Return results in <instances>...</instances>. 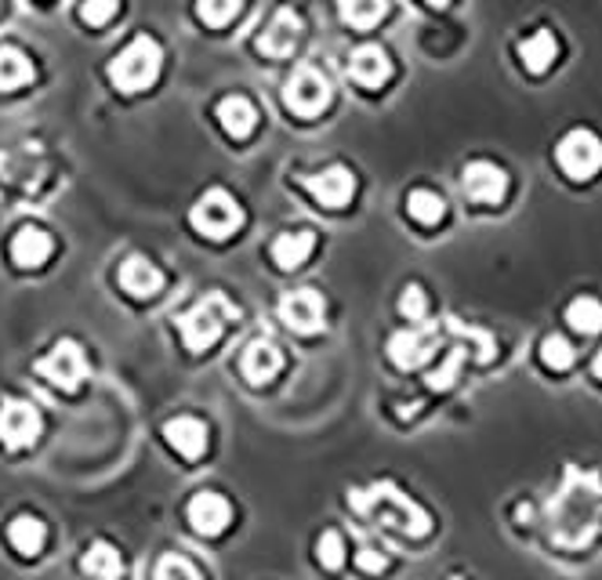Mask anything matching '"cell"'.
<instances>
[{"instance_id": "cell-1", "label": "cell", "mask_w": 602, "mask_h": 580, "mask_svg": "<svg viewBox=\"0 0 602 580\" xmlns=\"http://www.w3.org/2000/svg\"><path fill=\"white\" fill-rule=\"evenodd\" d=\"M229 319H240V309H236L222 291H211V294H204V302H200L196 309H189L185 316L174 319V323H179L182 345L189 352H204L222 338Z\"/></svg>"}, {"instance_id": "cell-2", "label": "cell", "mask_w": 602, "mask_h": 580, "mask_svg": "<svg viewBox=\"0 0 602 580\" xmlns=\"http://www.w3.org/2000/svg\"><path fill=\"white\" fill-rule=\"evenodd\" d=\"M160 66H163L160 44L152 41V37H135L110 62V80H113L116 91L135 94V91H146L152 80L160 77Z\"/></svg>"}, {"instance_id": "cell-3", "label": "cell", "mask_w": 602, "mask_h": 580, "mask_svg": "<svg viewBox=\"0 0 602 580\" xmlns=\"http://www.w3.org/2000/svg\"><path fill=\"white\" fill-rule=\"evenodd\" d=\"M556 163L566 179L573 182H588L602 171V138L592 127H573L566 132L556 146Z\"/></svg>"}, {"instance_id": "cell-4", "label": "cell", "mask_w": 602, "mask_h": 580, "mask_svg": "<svg viewBox=\"0 0 602 580\" xmlns=\"http://www.w3.org/2000/svg\"><path fill=\"white\" fill-rule=\"evenodd\" d=\"M189 221L207 240H226V236H232L243 225V211L226 189H207L193 204V211H189Z\"/></svg>"}, {"instance_id": "cell-5", "label": "cell", "mask_w": 602, "mask_h": 580, "mask_svg": "<svg viewBox=\"0 0 602 580\" xmlns=\"http://www.w3.org/2000/svg\"><path fill=\"white\" fill-rule=\"evenodd\" d=\"M37 374L47 377L52 385H58L63 393H73V388L91 374L88 356H84V345H80V341H73V338H63V341H58V345L37 363Z\"/></svg>"}, {"instance_id": "cell-6", "label": "cell", "mask_w": 602, "mask_h": 580, "mask_svg": "<svg viewBox=\"0 0 602 580\" xmlns=\"http://www.w3.org/2000/svg\"><path fill=\"white\" fill-rule=\"evenodd\" d=\"M283 102H287L291 113L298 116H316L327 110L330 102V84L323 73H316L313 66H298L287 77V88H283Z\"/></svg>"}, {"instance_id": "cell-7", "label": "cell", "mask_w": 602, "mask_h": 580, "mask_svg": "<svg viewBox=\"0 0 602 580\" xmlns=\"http://www.w3.org/2000/svg\"><path fill=\"white\" fill-rule=\"evenodd\" d=\"M41 429H44V421H41V410L33 407V402H26V399L0 402V443H4L8 450L33 446Z\"/></svg>"}, {"instance_id": "cell-8", "label": "cell", "mask_w": 602, "mask_h": 580, "mask_svg": "<svg viewBox=\"0 0 602 580\" xmlns=\"http://www.w3.org/2000/svg\"><path fill=\"white\" fill-rule=\"evenodd\" d=\"M462 189L472 204L493 207V204H501L504 193H509V174H504L501 163H493V160H472L462 171Z\"/></svg>"}, {"instance_id": "cell-9", "label": "cell", "mask_w": 602, "mask_h": 580, "mask_svg": "<svg viewBox=\"0 0 602 580\" xmlns=\"http://www.w3.org/2000/svg\"><path fill=\"white\" fill-rule=\"evenodd\" d=\"M323 316H327V302L323 294L313 287L291 291L280 298V319L291 330H298V334H316V330L323 327Z\"/></svg>"}, {"instance_id": "cell-10", "label": "cell", "mask_w": 602, "mask_h": 580, "mask_svg": "<svg viewBox=\"0 0 602 580\" xmlns=\"http://www.w3.org/2000/svg\"><path fill=\"white\" fill-rule=\"evenodd\" d=\"M515 55H519V66H523L530 77H545L548 69L559 62L563 44H559V37H556V33H552L548 26H537L534 33L519 37Z\"/></svg>"}, {"instance_id": "cell-11", "label": "cell", "mask_w": 602, "mask_h": 580, "mask_svg": "<svg viewBox=\"0 0 602 580\" xmlns=\"http://www.w3.org/2000/svg\"><path fill=\"white\" fill-rule=\"evenodd\" d=\"M302 185L309 189L316 196V204H323V207H345L352 193H356V179H352V171L341 168V163L309 174V179H302Z\"/></svg>"}, {"instance_id": "cell-12", "label": "cell", "mask_w": 602, "mask_h": 580, "mask_svg": "<svg viewBox=\"0 0 602 580\" xmlns=\"http://www.w3.org/2000/svg\"><path fill=\"white\" fill-rule=\"evenodd\" d=\"M229 519H232V508L226 497L215 490H200L193 501H189V523H193L196 534L218 537L222 530L229 526Z\"/></svg>"}, {"instance_id": "cell-13", "label": "cell", "mask_w": 602, "mask_h": 580, "mask_svg": "<svg viewBox=\"0 0 602 580\" xmlns=\"http://www.w3.org/2000/svg\"><path fill=\"white\" fill-rule=\"evenodd\" d=\"M349 77L356 80L360 88L377 91L388 77H393V58H388L385 47L363 44V47H356V52L349 55Z\"/></svg>"}, {"instance_id": "cell-14", "label": "cell", "mask_w": 602, "mask_h": 580, "mask_svg": "<svg viewBox=\"0 0 602 580\" xmlns=\"http://www.w3.org/2000/svg\"><path fill=\"white\" fill-rule=\"evenodd\" d=\"M280 371H283V352H280L276 341L254 338L251 345L243 349V356H240V374H243L251 385H269Z\"/></svg>"}, {"instance_id": "cell-15", "label": "cell", "mask_w": 602, "mask_h": 580, "mask_svg": "<svg viewBox=\"0 0 602 580\" xmlns=\"http://www.w3.org/2000/svg\"><path fill=\"white\" fill-rule=\"evenodd\" d=\"M298 41H302V15L298 11H291V8H280L273 15V22L265 26L258 47H262L269 58H287Z\"/></svg>"}, {"instance_id": "cell-16", "label": "cell", "mask_w": 602, "mask_h": 580, "mask_svg": "<svg viewBox=\"0 0 602 580\" xmlns=\"http://www.w3.org/2000/svg\"><path fill=\"white\" fill-rule=\"evenodd\" d=\"M163 440L171 443L174 454L196 460L207 454V424L200 418H171L163 424Z\"/></svg>"}, {"instance_id": "cell-17", "label": "cell", "mask_w": 602, "mask_h": 580, "mask_svg": "<svg viewBox=\"0 0 602 580\" xmlns=\"http://www.w3.org/2000/svg\"><path fill=\"white\" fill-rule=\"evenodd\" d=\"M116 280H121V287L132 294V298H152V294L163 287V272L141 254L127 258L121 272H116Z\"/></svg>"}, {"instance_id": "cell-18", "label": "cell", "mask_w": 602, "mask_h": 580, "mask_svg": "<svg viewBox=\"0 0 602 580\" xmlns=\"http://www.w3.org/2000/svg\"><path fill=\"white\" fill-rule=\"evenodd\" d=\"M388 356L399 366V371H414L424 360L432 356V334H424V330H399V334L388 338Z\"/></svg>"}, {"instance_id": "cell-19", "label": "cell", "mask_w": 602, "mask_h": 580, "mask_svg": "<svg viewBox=\"0 0 602 580\" xmlns=\"http://www.w3.org/2000/svg\"><path fill=\"white\" fill-rule=\"evenodd\" d=\"M52 247H55L52 236L44 229H37V225H22L15 232V240H11V258H15V265H22V269H37L52 258Z\"/></svg>"}, {"instance_id": "cell-20", "label": "cell", "mask_w": 602, "mask_h": 580, "mask_svg": "<svg viewBox=\"0 0 602 580\" xmlns=\"http://www.w3.org/2000/svg\"><path fill=\"white\" fill-rule=\"evenodd\" d=\"M313 247H316V232L313 229H294V232H280L276 240H273V262L280 269H298L309 262V254H313Z\"/></svg>"}, {"instance_id": "cell-21", "label": "cell", "mask_w": 602, "mask_h": 580, "mask_svg": "<svg viewBox=\"0 0 602 580\" xmlns=\"http://www.w3.org/2000/svg\"><path fill=\"white\" fill-rule=\"evenodd\" d=\"M218 124L226 127L229 138H247L258 124V110L243 94H229V99L218 102Z\"/></svg>"}, {"instance_id": "cell-22", "label": "cell", "mask_w": 602, "mask_h": 580, "mask_svg": "<svg viewBox=\"0 0 602 580\" xmlns=\"http://www.w3.org/2000/svg\"><path fill=\"white\" fill-rule=\"evenodd\" d=\"M88 577H99V580H116L124 573V559L121 551L113 548L110 541H94L91 548L84 551V559H80Z\"/></svg>"}, {"instance_id": "cell-23", "label": "cell", "mask_w": 602, "mask_h": 580, "mask_svg": "<svg viewBox=\"0 0 602 580\" xmlns=\"http://www.w3.org/2000/svg\"><path fill=\"white\" fill-rule=\"evenodd\" d=\"M388 0H338V15L352 30H371L385 19Z\"/></svg>"}, {"instance_id": "cell-24", "label": "cell", "mask_w": 602, "mask_h": 580, "mask_svg": "<svg viewBox=\"0 0 602 580\" xmlns=\"http://www.w3.org/2000/svg\"><path fill=\"white\" fill-rule=\"evenodd\" d=\"M44 523L33 515H15L8 523V541L19 555H37L44 548Z\"/></svg>"}, {"instance_id": "cell-25", "label": "cell", "mask_w": 602, "mask_h": 580, "mask_svg": "<svg viewBox=\"0 0 602 580\" xmlns=\"http://www.w3.org/2000/svg\"><path fill=\"white\" fill-rule=\"evenodd\" d=\"M566 323H570L577 334H599L602 330V302L592 298V294H581V298L570 302V309H566Z\"/></svg>"}, {"instance_id": "cell-26", "label": "cell", "mask_w": 602, "mask_h": 580, "mask_svg": "<svg viewBox=\"0 0 602 580\" xmlns=\"http://www.w3.org/2000/svg\"><path fill=\"white\" fill-rule=\"evenodd\" d=\"M33 80V62L19 47H0V91H15Z\"/></svg>"}, {"instance_id": "cell-27", "label": "cell", "mask_w": 602, "mask_h": 580, "mask_svg": "<svg viewBox=\"0 0 602 580\" xmlns=\"http://www.w3.org/2000/svg\"><path fill=\"white\" fill-rule=\"evenodd\" d=\"M407 215L421 225H435V221H443L446 204L440 193H432V189H414V193L407 196Z\"/></svg>"}, {"instance_id": "cell-28", "label": "cell", "mask_w": 602, "mask_h": 580, "mask_svg": "<svg viewBox=\"0 0 602 580\" xmlns=\"http://www.w3.org/2000/svg\"><path fill=\"white\" fill-rule=\"evenodd\" d=\"M573 356H577V352H573V345L563 334H548L545 341H541V363H545L548 371H556V374L570 371Z\"/></svg>"}, {"instance_id": "cell-29", "label": "cell", "mask_w": 602, "mask_h": 580, "mask_svg": "<svg viewBox=\"0 0 602 580\" xmlns=\"http://www.w3.org/2000/svg\"><path fill=\"white\" fill-rule=\"evenodd\" d=\"M240 11V0H196V15L207 22V26H226Z\"/></svg>"}, {"instance_id": "cell-30", "label": "cell", "mask_w": 602, "mask_h": 580, "mask_svg": "<svg viewBox=\"0 0 602 580\" xmlns=\"http://www.w3.org/2000/svg\"><path fill=\"white\" fill-rule=\"evenodd\" d=\"M152 580H200V570L185 559V555H163L157 562Z\"/></svg>"}, {"instance_id": "cell-31", "label": "cell", "mask_w": 602, "mask_h": 580, "mask_svg": "<svg viewBox=\"0 0 602 580\" xmlns=\"http://www.w3.org/2000/svg\"><path fill=\"white\" fill-rule=\"evenodd\" d=\"M316 555H320V566H327V570H338L345 562V541H341L338 530H327L320 544H316Z\"/></svg>"}, {"instance_id": "cell-32", "label": "cell", "mask_w": 602, "mask_h": 580, "mask_svg": "<svg viewBox=\"0 0 602 580\" xmlns=\"http://www.w3.org/2000/svg\"><path fill=\"white\" fill-rule=\"evenodd\" d=\"M399 312H404L410 323L429 316V298H424V291L418 283H410V287H404V294H399Z\"/></svg>"}, {"instance_id": "cell-33", "label": "cell", "mask_w": 602, "mask_h": 580, "mask_svg": "<svg viewBox=\"0 0 602 580\" xmlns=\"http://www.w3.org/2000/svg\"><path fill=\"white\" fill-rule=\"evenodd\" d=\"M116 8H121V0H84L80 4V19L91 22V26H105L116 15Z\"/></svg>"}, {"instance_id": "cell-34", "label": "cell", "mask_w": 602, "mask_h": 580, "mask_svg": "<svg viewBox=\"0 0 602 580\" xmlns=\"http://www.w3.org/2000/svg\"><path fill=\"white\" fill-rule=\"evenodd\" d=\"M457 371H462V352H451L446 356V363L440 366V371H432L429 374V388H451L454 385V377Z\"/></svg>"}, {"instance_id": "cell-35", "label": "cell", "mask_w": 602, "mask_h": 580, "mask_svg": "<svg viewBox=\"0 0 602 580\" xmlns=\"http://www.w3.org/2000/svg\"><path fill=\"white\" fill-rule=\"evenodd\" d=\"M356 566H360L363 573H385L388 570V559H385V551H377V548H360Z\"/></svg>"}, {"instance_id": "cell-36", "label": "cell", "mask_w": 602, "mask_h": 580, "mask_svg": "<svg viewBox=\"0 0 602 580\" xmlns=\"http://www.w3.org/2000/svg\"><path fill=\"white\" fill-rule=\"evenodd\" d=\"M592 374H595L599 382H602V349L595 352V360H592Z\"/></svg>"}, {"instance_id": "cell-37", "label": "cell", "mask_w": 602, "mask_h": 580, "mask_svg": "<svg viewBox=\"0 0 602 580\" xmlns=\"http://www.w3.org/2000/svg\"><path fill=\"white\" fill-rule=\"evenodd\" d=\"M424 4H432V8H446L451 0H424Z\"/></svg>"}]
</instances>
